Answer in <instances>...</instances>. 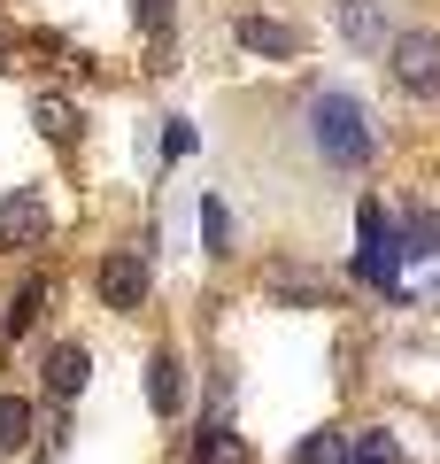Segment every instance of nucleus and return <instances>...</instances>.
Segmentation results:
<instances>
[{
	"instance_id": "6e6552de",
	"label": "nucleus",
	"mask_w": 440,
	"mask_h": 464,
	"mask_svg": "<svg viewBox=\"0 0 440 464\" xmlns=\"http://www.w3.org/2000/svg\"><path fill=\"white\" fill-rule=\"evenodd\" d=\"M147 402L163 418H178V402H186V380H178V356L170 348H155V364H147Z\"/></svg>"
},
{
	"instance_id": "9b49d317",
	"label": "nucleus",
	"mask_w": 440,
	"mask_h": 464,
	"mask_svg": "<svg viewBox=\"0 0 440 464\" xmlns=\"http://www.w3.org/2000/svg\"><path fill=\"white\" fill-rule=\"evenodd\" d=\"M32 124L54 140V148H70V140H78V109H70L62 93H39V101H32Z\"/></svg>"
},
{
	"instance_id": "20e7f679",
	"label": "nucleus",
	"mask_w": 440,
	"mask_h": 464,
	"mask_svg": "<svg viewBox=\"0 0 440 464\" xmlns=\"http://www.w3.org/2000/svg\"><path fill=\"white\" fill-rule=\"evenodd\" d=\"M100 302H109V310H139L147 302V256L139 248L100 256Z\"/></svg>"
},
{
	"instance_id": "1a4fd4ad",
	"label": "nucleus",
	"mask_w": 440,
	"mask_h": 464,
	"mask_svg": "<svg viewBox=\"0 0 440 464\" xmlns=\"http://www.w3.org/2000/svg\"><path fill=\"white\" fill-rule=\"evenodd\" d=\"M402 256H440V209H425V201H409L402 217V240H394Z\"/></svg>"
},
{
	"instance_id": "f03ea898",
	"label": "nucleus",
	"mask_w": 440,
	"mask_h": 464,
	"mask_svg": "<svg viewBox=\"0 0 440 464\" xmlns=\"http://www.w3.org/2000/svg\"><path fill=\"white\" fill-rule=\"evenodd\" d=\"M387 70L409 101H440V32H394L387 39Z\"/></svg>"
},
{
	"instance_id": "dca6fc26",
	"label": "nucleus",
	"mask_w": 440,
	"mask_h": 464,
	"mask_svg": "<svg viewBox=\"0 0 440 464\" xmlns=\"http://www.w3.org/2000/svg\"><path fill=\"white\" fill-rule=\"evenodd\" d=\"M348 464H402V449H394L387 433H356V457Z\"/></svg>"
},
{
	"instance_id": "f257e3e1",
	"label": "nucleus",
	"mask_w": 440,
	"mask_h": 464,
	"mask_svg": "<svg viewBox=\"0 0 440 464\" xmlns=\"http://www.w3.org/2000/svg\"><path fill=\"white\" fill-rule=\"evenodd\" d=\"M310 148L325 155L332 170H363L371 163V124H363V101H348V93H317L310 101Z\"/></svg>"
},
{
	"instance_id": "2eb2a0df",
	"label": "nucleus",
	"mask_w": 440,
	"mask_h": 464,
	"mask_svg": "<svg viewBox=\"0 0 440 464\" xmlns=\"http://www.w3.org/2000/svg\"><path fill=\"white\" fill-rule=\"evenodd\" d=\"M131 16H139V32L155 39V47L170 39V0H131Z\"/></svg>"
},
{
	"instance_id": "39448f33",
	"label": "nucleus",
	"mask_w": 440,
	"mask_h": 464,
	"mask_svg": "<svg viewBox=\"0 0 440 464\" xmlns=\"http://www.w3.org/2000/svg\"><path fill=\"white\" fill-rule=\"evenodd\" d=\"M356 232H363V256H356V271H363V279H394L402 248H394V232H387V209H378V201H363V209H356Z\"/></svg>"
},
{
	"instance_id": "0eeeda50",
	"label": "nucleus",
	"mask_w": 440,
	"mask_h": 464,
	"mask_svg": "<svg viewBox=\"0 0 440 464\" xmlns=\"http://www.w3.org/2000/svg\"><path fill=\"white\" fill-rule=\"evenodd\" d=\"M39 372H47V395H54V402H70V395H78L85 380H93V356H85L78 341H54V348H47V364H39Z\"/></svg>"
},
{
	"instance_id": "423d86ee",
	"label": "nucleus",
	"mask_w": 440,
	"mask_h": 464,
	"mask_svg": "<svg viewBox=\"0 0 440 464\" xmlns=\"http://www.w3.org/2000/svg\"><path fill=\"white\" fill-rule=\"evenodd\" d=\"M232 32H240V47L263 54V63H293V54H301V32H293V24H278V16H240Z\"/></svg>"
},
{
	"instance_id": "4468645a",
	"label": "nucleus",
	"mask_w": 440,
	"mask_h": 464,
	"mask_svg": "<svg viewBox=\"0 0 440 464\" xmlns=\"http://www.w3.org/2000/svg\"><path fill=\"white\" fill-rule=\"evenodd\" d=\"M293 464H348V433H332V426H325V433H310Z\"/></svg>"
},
{
	"instance_id": "f3484780",
	"label": "nucleus",
	"mask_w": 440,
	"mask_h": 464,
	"mask_svg": "<svg viewBox=\"0 0 440 464\" xmlns=\"http://www.w3.org/2000/svg\"><path fill=\"white\" fill-rule=\"evenodd\" d=\"M0 63H8V32H0Z\"/></svg>"
},
{
	"instance_id": "f8f14e48",
	"label": "nucleus",
	"mask_w": 440,
	"mask_h": 464,
	"mask_svg": "<svg viewBox=\"0 0 440 464\" xmlns=\"http://www.w3.org/2000/svg\"><path fill=\"white\" fill-rule=\"evenodd\" d=\"M24 441H32V402L0 395V449H24Z\"/></svg>"
},
{
	"instance_id": "ddd939ff",
	"label": "nucleus",
	"mask_w": 440,
	"mask_h": 464,
	"mask_svg": "<svg viewBox=\"0 0 440 464\" xmlns=\"http://www.w3.org/2000/svg\"><path fill=\"white\" fill-rule=\"evenodd\" d=\"M39 302H47V279L24 286V295L8 302V317H0V325H8V333H32V325H39Z\"/></svg>"
},
{
	"instance_id": "9d476101",
	"label": "nucleus",
	"mask_w": 440,
	"mask_h": 464,
	"mask_svg": "<svg viewBox=\"0 0 440 464\" xmlns=\"http://www.w3.org/2000/svg\"><path fill=\"white\" fill-rule=\"evenodd\" d=\"M340 32L356 47H387V16H378V0H340Z\"/></svg>"
},
{
	"instance_id": "7ed1b4c3",
	"label": "nucleus",
	"mask_w": 440,
	"mask_h": 464,
	"mask_svg": "<svg viewBox=\"0 0 440 464\" xmlns=\"http://www.w3.org/2000/svg\"><path fill=\"white\" fill-rule=\"evenodd\" d=\"M47 232H54V217H47V201L32 186H16V194L0 201V248H39Z\"/></svg>"
}]
</instances>
